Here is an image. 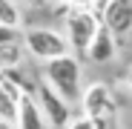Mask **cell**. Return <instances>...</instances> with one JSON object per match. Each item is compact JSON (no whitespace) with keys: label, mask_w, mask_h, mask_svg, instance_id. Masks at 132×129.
<instances>
[{"label":"cell","mask_w":132,"mask_h":129,"mask_svg":"<svg viewBox=\"0 0 132 129\" xmlns=\"http://www.w3.org/2000/svg\"><path fill=\"white\" fill-rule=\"evenodd\" d=\"M80 78H83V69H80V60L75 55L55 57V60H49L46 66H43V80H46L66 103H80V98H83Z\"/></svg>","instance_id":"6da1fadb"},{"label":"cell","mask_w":132,"mask_h":129,"mask_svg":"<svg viewBox=\"0 0 132 129\" xmlns=\"http://www.w3.org/2000/svg\"><path fill=\"white\" fill-rule=\"evenodd\" d=\"M101 26H103V20L92 9H69V14H66V40H69V49L78 52V55H86Z\"/></svg>","instance_id":"7a4b0ae2"},{"label":"cell","mask_w":132,"mask_h":129,"mask_svg":"<svg viewBox=\"0 0 132 129\" xmlns=\"http://www.w3.org/2000/svg\"><path fill=\"white\" fill-rule=\"evenodd\" d=\"M23 49H26L32 57L49 63V60H55V57L69 55V40H66V35H60V32H55V29L37 26V29L23 32Z\"/></svg>","instance_id":"3957f363"},{"label":"cell","mask_w":132,"mask_h":129,"mask_svg":"<svg viewBox=\"0 0 132 129\" xmlns=\"http://www.w3.org/2000/svg\"><path fill=\"white\" fill-rule=\"evenodd\" d=\"M37 103H40V112H43V118H46V123L52 126V129H66L75 118H72V103H66L52 86L46 83V80H40L37 83Z\"/></svg>","instance_id":"277c9868"},{"label":"cell","mask_w":132,"mask_h":129,"mask_svg":"<svg viewBox=\"0 0 132 129\" xmlns=\"http://www.w3.org/2000/svg\"><path fill=\"white\" fill-rule=\"evenodd\" d=\"M80 109H83V118L89 121H115V98H112V89L106 83H92L83 89V98H80Z\"/></svg>","instance_id":"5b68a950"},{"label":"cell","mask_w":132,"mask_h":129,"mask_svg":"<svg viewBox=\"0 0 132 129\" xmlns=\"http://www.w3.org/2000/svg\"><path fill=\"white\" fill-rule=\"evenodd\" d=\"M103 26L112 35H129L132 32V0H112L103 12Z\"/></svg>","instance_id":"8992f818"},{"label":"cell","mask_w":132,"mask_h":129,"mask_svg":"<svg viewBox=\"0 0 132 129\" xmlns=\"http://www.w3.org/2000/svg\"><path fill=\"white\" fill-rule=\"evenodd\" d=\"M26 98V92L20 86L0 72V121H17V106Z\"/></svg>","instance_id":"52a82bcc"},{"label":"cell","mask_w":132,"mask_h":129,"mask_svg":"<svg viewBox=\"0 0 132 129\" xmlns=\"http://www.w3.org/2000/svg\"><path fill=\"white\" fill-rule=\"evenodd\" d=\"M17 129H46L49 123H46V118H43V112H40V103H37V98L35 95H26L23 100H20V106H17Z\"/></svg>","instance_id":"ba28073f"},{"label":"cell","mask_w":132,"mask_h":129,"mask_svg":"<svg viewBox=\"0 0 132 129\" xmlns=\"http://www.w3.org/2000/svg\"><path fill=\"white\" fill-rule=\"evenodd\" d=\"M86 57H89L92 63H98V66H103V63H109V60L115 57V35L109 32L106 26L98 29V35L92 40L89 52H86Z\"/></svg>","instance_id":"9c48e42d"},{"label":"cell","mask_w":132,"mask_h":129,"mask_svg":"<svg viewBox=\"0 0 132 129\" xmlns=\"http://www.w3.org/2000/svg\"><path fill=\"white\" fill-rule=\"evenodd\" d=\"M20 60H23V46H20V43L3 46V49H0V72L17 69V66H20Z\"/></svg>","instance_id":"30bf717a"},{"label":"cell","mask_w":132,"mask_h":129,"mask_svg":"<svg viewBox=\"0 0 132 129\" xmlns=\"http://www.w3.org/2000/svg\"><path fill=\"white\" fill-rule=\"evenodd\" d=\"M0 26L20 29V9L14 0H0Z\"/></svg>","instance_id":"8fae6325"},{"label":"cell","mask_w":132,"mask_h":129,"mask_svg":"<svg viewBox=\"0 0 132 129\" xmlns=\"http://www.w3.org/2000/svg\"><path fill=\"white\" fill-rule=\"evenodd\" d=\"M20 40H23L20 29H12V26H0V49H3V46H12V43H20Z\"/></svg>","instance_id":"7c38bea8"},{"label":"cell","mask_w":132,"mask_h":129,"mask_svg":"<svg viewBox=\"0 0 132 129\" xmlns=\"http://www.w3.org/2000/svg\"><path fill=\"white\" fill-rule=\"evenodd\" d=\"M66 9H92V0H57Z\"/></svg>","instance_id":"4fadbf2b"},{"label":"cell","mask_w":132,"mask_h":129,"mask_svg":"<svg viewBox=\"0 0 132 129\" xmlns=\"http://www.w3.org/2000/svg\"><path fill=\"white\" fill-rule=\"evenodd\" d=\"M66 129H95V123H92L89 118H83V115H80V118H75V121L66 126Z\"/></svg>","instance_id":"5bb4252c"},{"label":"cell","mask_w":132,"mask_h":129,"mask_svg":"<svg viewBox=\"0 0 132 129\" xmlns=\"http://www.w3.org/2000/svg\"><path fill=\"white\" fill-rule=\"evenodd\" d=\"M109 3H112V0H92V12L103 20V12H106V6H109Z\"/></svg>","instance_id":"9a60e30c"},{"label":"cell","mask_w":132,"mask_h":129,"mask_svg":"<svg viewBox=\"0 0 132 129\" xmlns=\"http://www.w3.org/2000/svg\"><path fill=\"white\" fill-rule=\"evenodd\" d=\"M26 3H29L32 9H52L57 0H26Z\"/></svg>","instance_id":"2e32d148"},{"label":"cell","mask_w":132,"mask_h":129,"mask_svg":"<svg viewBox=\"0 0 132 129\" xmlns=\"http://www.w3.org/2000/svg\"><path fill=\"white\" fill-rule=\"evenodd\" d=\"M0 129H17L14 121H0Z\"/></svg>","instance_id":"e0dca14e"},{"label":"cell","mask_w":132,"mask_h":129,"mask_svg":"<svg viewBox=\"0 0 132 129\" xmlns=\"http://www.w3.org/2000/svg\"><path fill=\"white\" fill-rule=\"evenodd\" d=\"M126 86H129V89H132V66L126 69Z\"/></svg>","instance_id":"ac0fdd59"}]
</instances>
